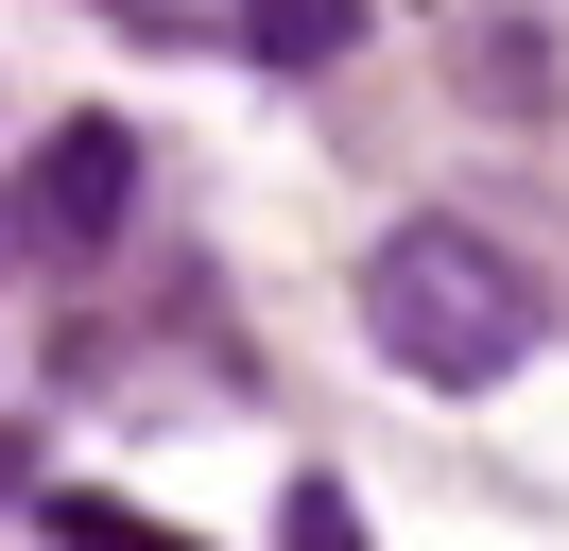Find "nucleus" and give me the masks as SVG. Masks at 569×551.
<instances>
[{
  "instance_id": "nucleus-2",
  "label": "nucleus",
  "mask_w": 569,
  "mask_h": 551,
  "mask_svg": "<svg viewBox=\"0 0 569 551\" xmlns=\"http://www.w3.org/2000/svg\"><path fill=\"white\" fill-rule=\"evenodd\" d=\"M121 190H139L121 121H52V156H36V224H52V241H104V224H121Z\"/></svg>"
},
{
  "instance_id": "nucleus-1",
  "label": "nucleus",
  "mask_w": 569,
  "mask_h": 551,
  "mask_svg": "<svg viewBox=\"0 0 569 551\" xmlns=\"http://www.w3.org/2000/svg\"><path fill=\"white\" fill-rule=\"evenodd\" d=\"M535 276L500 259L483 224H397L380 259H362V344H380L397 379H431V397H483V379L535 362Z\"/></svg>"
},
{
  "instance_id": "nucleus-4",
  "label": "nucleus",
  "mask_w": 569,
  "mask_h": 551,
  "mask_svg": "<svg viewBox=\"0 0 569 551\" xmlns=\"http://www.w3.org/2000/svg\"><path fill=\"white\" fill-rule=\"evenodd\" d=\"M293 551H362V517H346V482H293Z\"/></svg>"
},
{
  "instance_id": "nucleus-3",
  "label": "nucleus",
  "mask_w": 569,
  "mask_h": 551,
  "mask_svg": "<svg viewBox=\"0 0 569 551\" xmlns=\"http://www.w3.org/2000/svg\"><path fill=\"white\" fill-rule=\"evenodd\" d=\"M346 18H362V0H242V52H259V69H328Z\"/></svg>"
}]
</instances>
